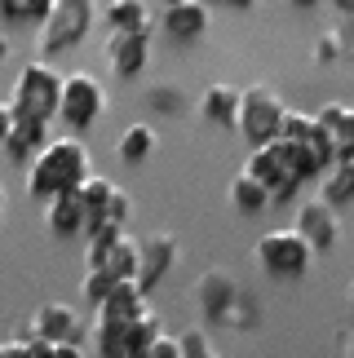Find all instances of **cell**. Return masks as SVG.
Here are the masks:
<instances>
[{"label": "cell", "instance_id": "cell-1", "mask_svg": "<svg viewBox=\"0 0 354 358\" xmlns=\"http://www.w3.org/2000/svg\"><path fill=\"white\" fill-rule=\"evenodd\" d=\"M93 173V164H89V146L80 142V137H49L45 146L36 150V159L27 164V177H22V190L31 199H53V195H62V190H76L85 177Z\"/></svg>", "mask_w": 354, "mask_h": 358}, {"label": "cell", "instance_id": "cell-2", "mask_svg": "<svg viewBox=\"0 0 354 358\" xmlns=\"http://www.w3.org/2000/svg\"><path fill=\"white\" fill-rule=\"evenodd\" d=\"M62 71L53 66L49 58H36L27 62L18 80H13V93H9V106L18 115H31V120H58V106H62Z\"/></svg>", "mask_w": 354, "mask_h": 358}, {"label": "cell", "instance_id": "cell-3", "mask_svg": "<svg viewBox=\"0 0 354 358\" xmlns=\"http://www.w3.org/2000/svg\"><path fill=\"white\" fill-rule=\"evenodd\" d=\"M98 22V5L93 0H53L49 18L40 22V58H62L76 45H85V36Z\"/></svg>", "mask_w": 354, "mask_h": 358}, {"label": "cell", "instance_id": "cell-4", "mask_svg": "<svg viewBox=\"0 0 354 358\" xmlns=\"http://www.w3.org/2000/svg\"><path fill=\"white\" fill-rule=\"evenodd\" d=\"M257 266H262L270 279H302L310 270V261H315V243H310L297 226L288 230H266L262 239L253 248Z\"/></svg>", "mask_w": 354, "mask_h": 358}, {"label": "cell", "instance_id": "cell-5", "mask_svg": "<svg viewBox=\"0 0 354 358\" xmlns=\"http://www.w3.org/2000/svg\"><path fill=\"white\" fill-rule=\"evenodd\" d=\"M283 111H288V106L279 102V93L270 89V85H248V89H243V98H239L235 129H239V137L248 146H266V142H275V137H279Z\"/></svg>", "mask_w": 354, "mask_h": 358}, {"label": "cell", "instance_id": "cell-6", "mask_svg": "<svg viewBox=\"0 0 354 358\" xmlns=\"http://www.w3.org/2000/svg\"><path fill=\"white\" fill-rule=\"evenodd\" d=\"M102 111H106V93H102V85L93 80L89 71H71L62 80V106H58V124L66 133H89L93 124L102 120Z\"/></svg>", "mask_w": 354, "mask_h": 358}, {"label": "cell", "instance_id": "cell-7", "mask_svg": "<svg viewBox=\"0 0 354 358\" xmlns=\"http://www.w3.org/2000/svg\"><path fill=\"white\" fill-rule=\"evenodd\" d=\"M243 173H253L257 182H266L275 203L297 199V190L306 186L302 177L288 169V150H283L279 137H275V142H266V146H248V164H243Z\"/></svg>", "mask_w": 354, "mask_h": 358}, {"label": "cell", "instance_id": "cell-8", "mask_svg": "<svg viewBox=\"0 0 354 358\" xmlns=\"http://www.w3.org/2000/svg\"><path fill=\"white\" fill-rule=\"evenodd\" d=\"M177 257H182V248H177V239L169 235V230H155V235L138 239V274H133V279H138V287L146 296L173 274Z\"/></svg>", "mask_w": 354, "mask_h": 358}, {"label": "cell", "instance_id": "cell-9", "mask_svg": "<svg viewBox=\"0 0 354 358\" xmlns=\"http://www.w3.org/2000/svg\"><path fill=\"white\" fill-rule=\"evenodd\" d=\"M102 53L120 80H138L151 62V31H111Z\"/></svg>", "mask_w": 354, "mask_h": 358}, {"label": "cell", "instance_id": "cell-10", "mask_svg": "<svg viewBox=\"0 0 354 358\" xmlns=\"http://www.w3.org/2000/svg\"><path fill=\"white\" fill-rule=\"evenodd\" d=\"M297 230L315 243V252H328V248H337V239H341V222H337V208L323 199H306L302 208H297Z\"/></svg>", "mask_w": 354, "mask_h": 358}, {"label": "cell", "instance_id": "cell-11", "mask_svg": "<svg viewBox=\"0 0 354 358\" xmlns=\"http://www.w3.org/2000/svg\"><path fill=\"white\" fill-rule=\"evenodd\" d=\"M45 226H49V235H58V239L89 235V208L80 203L76 190H62V195L45 199Z\"/></svg>", "mask_w": 354, "mask_h": 358}, {"label": "cell", "instance_id": "cell-12", "mask_svg": "<svg viewBox=\"0 0 354 358\" xmlns=\"http://www.w3.org/2000/svg\"><path fill=\"white\" fill-rule=\"evenodd\" d=\"M195 301H199V314H208V319H222V323H226L230 306L239 301V283L230 279L226 270H204L199 283H195Z\"/></svg>", "mask_w": 354, "mask_h": 358}, {"label": "cell", "instance_id": "cell-13", "mask_svg": "<svg viewBox=\"0 0 354 358\" xmlns=\"http://www.w3.org/2000/svg\"><path fill=\"white\" fill-rule=\"evenodd\" d=\"M31 336H45V341H80V314L62 301H45L36 314H31Z\"/></svg>", "mask_w": 354, "mask_h": 358}, {"label": "cell", "instance_id": "cell-14", "mask_svg": "<svg viewBox=\"0 0 354 358\" xmlns=\"http://www.w3.org/2000/svg\"><path fill=\"white\" fill-rule=\"evenodd\" d=\"M49 142V120H31V115H18V124H13V133L5 137V159L9 164H31L36 159V150Z\"/></svg>", "mask_w": 354, "mask_h": 358}, {"label": "cell", "instance_id": "cell-15", "mask_svg": "<svg viewBox=\"0 0 354 358\" xmlns=\"http://www.w3.org/2000/svg\"><path fill=\"white\" fill-rule=\"evenodd\" d=\"M164 31L173 40H199L208 31V5L204 0H177V5H164Z\"/></svg>", "mask_w": 354, "mask_h": 358}, {"label": "cell", "instance_id": "cell-16", "mask_svg": "<svg viewBox=\"0 0 354 358\" xmlns=\"http://www.w3.org/2000/svg\"><path fill=\"white\" fill-rule=\"evenodd\" d=\"M239 98H243V89H235V85H208L199 98V115L208 124H217V129H235Z\"/></svg>", "mask_w": 354, "mask_h": 358}, {"label": "cell", "instance_id": "cell-17", "mask_svg": "<svg viewBox=\"0 0 354 358\" xmlns=\"http://www.w3.org/2000/svg\"><path fill=\"white\" fill-rule=\"evenodd\" d=\"M315 120L332 133L337 159H354V106H346V102H328V106H319V111H315Z\"/></svg>", "mask_w": 354, "mask_h": 358}, {"label": "cell", "instance_id": "cell-18", "mask_svg": "<svg viewBox=\"0 0 354 358\" xmlns=\"http://www.w3.org/2000/svg\"><path fill=\"white\" fill-rule=\"evenodd\" d=\"M226 195H230V208L243 213V217H257V213H266L270 203H275V199H270V186H266V182H257L253 173H239L235 182H230Z\"/></svg>", "mask_w": 354, "mask_h": 358}, {"label": "cell", "instance_id": "cell-19", "mask_svg": "<svg viewBox=\"0 0 354 358\" xmlns=\"http://www.w3.org/2000/svg\"><path fill=\"white\" fill-rule=\"evenodd\" d=\"M319 199L332 203V208H350L354 203V159H337L319 177Z\"/></svg>", "mask_w": 354, "mask_h": 358}, {"label": "cell", "instance_id": "cell-20", "mask_svg": "<svg viewBox=\"0 0 354 358\" xmlns=\"http://www.w3.org/2000/svg\"><path fill=\"white\" fill-rule=\"evenodd\" d=\"M89 341L93 350H98V358H115L129 350V319H111V314H98L89 327Z\"/></svg>", "mask_w": 354, "mask_h": 358}, {"label": "cell", "instance_id": "cell-21", "mask_svg": "<svg viewBox=\"0 0 354 358\" xmlns=\"http://www.w3.org/2000/svg\"><path fill=\"white\" fill-rule=\"evenodd\" d=\"M106 31H151V9L146 0H111L102 9Z\"/></svg>", "mask_w": 354, "mask_h": 358}, {"label": "cell", "instance_id": "cell-22", "mask_svg": "<svg viewBox=\"0 0 354 358\" xmlns=\"http://www.w3.org/2000/svg\"><path fill=\"white\" fill-rule=\"evenodd\" d=\"M142 310H146V292L138 287V279H120L98 306V314H111V319H138Z\"/></svg>", "mask_w": 354, "mask_h": 358}, {"label": "cell", "instance_id": "cell-23", "mask_svg": "<svg viewBox=\"0 0 354 358\" xmlns=\"http://www.w3.org/2000/svg\"><path fill=\"white\" fill-rule=\"evenodd\" d=\"M151 150H155V129H151V124H129V129L120 133V142H115V155L125 164L151 159Z\"/></svg>", "mask_w": 354, "mask_h": 358}, {"label": "cell", "instance_id": "cell-24", "mask_svg": "<svg viewBox=\"0 0 354 358\" xmlns=\"http://www.w3.org/2000/svg\"><path fill=\"white\" fill-rule=\"evenodd\" d=\"M53 0H0V22L5 27H40L49 18Z\"/></svg>", "mask_w": 354, "mask_h": 358}, {"label": "cell", "instance_id": "cell-25", "mask_svg": "<svg viewBox=\"0 0 354 358\" xmlns=\"http://www.w3.org/2000/svg\"><path fill=\"white\" fill-rule=\"evenodd\" d=\"M76 195H80V203L89 208V230L102 222V213H106V203H111V195H115V186L106 182V177H98V173H89L85 182L76 186Z\"/></svg>", "mask_w": 354, "mask_h": 358}, {"label": "cell", "instance_id": "cell-26", "mask_svg": "<svg viewBox=\"0 0 354 358\" xmlns=\"http://www.w3.org/2000/svg\"><path fill=\"white\" fill-rule=\"evenodd\" d=\"M89 248H85V261H89V270H98V266H106V257H111V248L125 239V226H115V222H98L89 230Z\"/></svg>", "mask_w": 354, "mask_h": 358}, {"label": "cell", "instance_id": "cell-27", "mask_svg": "<svg viewBox=\"0 0 354 358\" xmlns=\"http://www.w3.org/2000/svg\"><path fill=\"white\" fill-rule=\"evenodd\" d=\"M102 270H111L115 279H133V274H138V239H120L115 248H111V257H106V266Z\"/></svg>", "mask_w": 354, "mask_h": 358}, {"label": "cell", "instance_id": "cell-28", "mask_svg": "<svg viewBox=\"0 0 354 358\" xmlns=\"http://www.w3.org/2000/svg\"><path fill=\"white\" fill-rule=\"evenodd\" d=\"M315 133V115H306V111H283V124H279V142H306V137Z\"/></svg>", "mask_w": 354, "mask_h": 358}, {"label": "cell", "instance_id": "cell-29", "mask_svg": "<svg viewBox=\"0 0 354 358\" xmlns=\"http://www.w3.org/2000/svg\"><path fill=\"white\" fill-rule=\"evenodd\" d=\"M31 358H85V354H80V341H45V336H31Z\"/></svg>", "mask_w": 354, "mask_h": 358}, {"label": "cell", "instance_id": "cell-30", "mask_svg": "<svg viewBox=\"0 0 354 358\" xmlns=\"http://www.w3.org/2000/svg\"><path fill=\"white\" fill-rule=\"evenodd\" d=\"M115 283H120V279H115L111 270H102V266H98V270H89V279H85V301H89L93 310H98L102 301H106V292H111Z\"/></svg>", "mask_w": 354, "mask_h": 358}, {"label": "cell", "instance_id": "cell-31", "mask_svg": "<svg viewBox=\"0 0 354 358\" xmlns=\"http://www.w3.org/2000/svg\"><path fill=\"white\" fill-rule=\"evenodd\" d=\"M177 341H182V358H222V354L213 350V341L204 336L199 327H190V332H182Z\"/></svg>", "mask_w": 354, "mask_h": 358}, {"label": "cell", "instance_id": "cell-32", "mask_svg": "<svg viewBox=\"0 0 354 358\" xmlns=\"http://www.w3.org/2000/svg\"><path fill=\"white\" fill-rule=\"evenodd\" d=\"M146 98H151V106H155V111H164V115H173L177 106H182V93H177L173 85H151Z\"/></svg>", "mask_w": 354, "mask_h": 358}, {"label": "cell", "instance_id": "cell-33", "mask_svg": "<svg viewBox=\"0 0 354 358\" xmlns=\"http://www.w3.org/2000/svg\"><path fill=\"white\" fill-rule=\"evenodd\" d=\"M129 213H133V199L125 195V190L115 186V195L111 203H106V213H102V222H115V226H129Z\"/></svg>", "mask_w": 354, "mask_h": 358}, {"label": "cell", "instance_id": "cell-34", "mask_svg": "<svg viewBox=\"0 0 354 358\" xmlns=\"http://www.w3.org/2000/svg\"><path fill=\"white\" fill-rule=\"evenodd\" d=\"M315 53H319V62H341V58H346L341 31H323V36H319V45H315Z\"/></svg>", "mask_w": 354, "mask_h": 358}, {"label": "cell", "instance_id": "cell-35", "mask_svg": "<svg viewBox=\"0 0 354 358\" xmlns=\"http://www.w3.org/2000/svg\"><path fill=\"white\" fill-rule=\"evenodd\" d=\"M146 358H182V341L169 336V332H160V336H155V345L146 350Z\"/></svg>", "mask_w": 354, "mask_h": 358}, {"label": "cell", "instance_id": "cell-36", "mask_svg": "<svg viewBox=\"0 0 354 358\" xmlns=\"http://www.w3.org/2000/svg\"><path fill=\"white\" fill-rule=\"evenodd\" d=\"M13 124H18V111H13L9 102H0V146H5V137L13 133Z\"/></svg>", "mask_w": 354, "mask_h": 358}, {"label": "cell", "instance_id": "cell-37", "mask_svg": "<svg viewBox=\"0 0 354 358\" xmlns=\"http://www.w3.org/2000/svg\"><path fill=\"white\" fill-rule=\"evenodd\" d=\"M9 49H13V45H9V36H5V31H0V66H5V62H9Z\"/></svg>", "mask_w": 354, "mask_h": 358}, {"label": "cell", "instance_id": "cell-38", "mask_svg": "<svg viewBox=\"0 0 354 358\" xmlns=\"http://www.w3.org/2000/svg\"><path fill=\"white\" fill-rule=\"evenodd\" d=\"M328 5H337L341 13H350V18H354V0H328Z\"/></svg>", "mask_w": 354, "mask_h": 358}, {"label": "cell", "instance_id": "cell-39", "mask_svg": "<svg viewBox=\"0 0 354 358\" xmlns=\"http://www.w3.org/2000/svg\"><path fill=\"white\" fill-rule=\"evenodd\" d=\"M115 358H146V350H125V354H115Z\"/></svg>", "mask_w": 354, "mask_h": 358}, {"label": "cell", "instance_id": "cell-40", "mask_svg": "<svg viewBox=\"0 0 354 358\" xmlns=\"http://www.w3.org/2000/svg\"><path fill=\"white\" fill-rule=\"evenodd\" d=\"M292 5H302V9H310V5H319V0H292Z\"/></svg>", "mask_w": 354, "mask_h": 358}, {"label": "cell", "instance_id": "cell-41", "mask_svg": "<svg viewBox=\"0 0 354 358\" xmlns=\"http://www.w3.org/2000/svg\"><path fill=\"white\" fill-rule=\"evenodd\" d=\"M204 5H230V0H204Z\"/></svg>", "mask_w": 354, "mask_h": 358}, {"label": "cell", "instance_id": "cell-42", "mask_svg": "<svg viewBox=\"0 0 354 358\" xmlns=\"http://www.w3.org/2000/svg\"><path fill=\"white\" fill-rule=\"evenodd\" d=\"M0 213H5V186H0Z\"/></svg>", "mask_w": 354, "mask_h": 358}, {"label": "cell", "instance_id": "cell-43", "mask_svg": "<svg viewBox=\"0 0 354 358\" xmlns=\"http://www.w3.org/2000/svg\"><path fill=\"white\" fill-rule=\"evenodd\" d=\"M350 358H354V336H350Z\"/></svg>", "mask_w": 354, "mask_h": 358}, {"label": "cell", "instance_id": "cell-44", "mask_svg": "<svg viewBox=\"0 0 354 358\" xmlns=\"http://www.w3.org/2000/svg\"><path fill=\"white\" fill-rule=\"evenodd\" d=\"M160 5H177V0H160Z\"/></svg>", "mask_w": 354, "mask_h": 358}, {"label": "cell", "instance_id": "cell-45", "mask_svg": "<svg viewBox=\"0 0 354 358\" xmlns=\"http://www.w3.org/2000/svg\"><path fill=\"white\" fill-rule=\"evenodd\" d=\"M350 301H354V283H350Z\"/></svg>", "mask_w": 354, "mask_h": 358}]
</instances>
